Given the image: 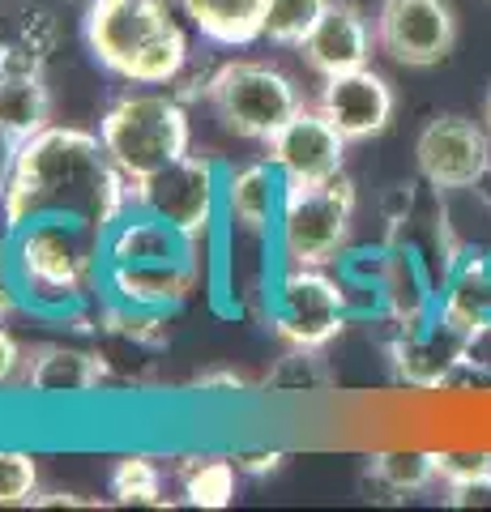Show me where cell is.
<instances>
[{
  "label": "cell",
  "instance_id": "cell-1",
  "mask_svg": "<svg viewBox=\"0 0 491 512\" xmlns=\"http://www.w3.org/2000/svg\"><path fill=\"white\" fill-rule=\"evenodd\" d=\"M129 205L133 188L107 158L99 133L73 124H47L43 133L22 141L13 180L0 197V222L5 231H13L35 218H69L107 235V227Z\"/></svg>",
  "mask_w": 491,
  "mask_h": 512
},
{
  "label": "cell",
  "instance_id": "cell-2",
  "mask_svg": "<svg viewBox=\"0 0 491 512\" xmlns=\"http://www.w3.org/2000/svg\"><path fill=\"white\" fill-rule=\"evenodd\" d=\"M5 269L22 308L39 320H82L103 299V231L69 218H35L5 231Z\"/></svg>",
  "mask_w": 491,
  "mask_h": 512
},
{
  "label": "cell",
  "instance_id": "cell-3",
  "mask_svg": "<svg viewBox=\"0 0 491 512\" xmlns=\"http://www.w3.org/2000/svg\"><path fill=\"white\" fill-rule=\"evenodd\" d=\"M82 35L90 56L129 86L180 82L193 56L167 0H90Z\"/></svg>",
  "mask_w": 491,
  "mask_h": 512
},
{
  "label": "cell",
  "instance_id": "cell-4",
  "mask_svg": "<svg viewBox=\"0 0 491 512\" xmlns=\"http://www.w3.org/2000/svg\"><path fill=\"white\" fill-rule=\"evenodd\" d=\"M99 141L107 158L124 171V180H150L154 171L193 154V124L176 90L133 86L107 103L99 120Z\"/></svg>",
  "mask_w": 491,
  "mask_h": 512
},
{
  "label": "cell",
  "instance_id": "cell-5",
  "mask_svg": "<svg viewBox=\"0 0 491 512\" xmlns=\"http://www.w3.org/2000/svg\"><path fill=\"white\" fill-rule=\"evenodd\" d=\"M205 103L214 107V116L223 120L227 133L244 141H265L287 124L304 99L287 73L269 60H227L205 77Z\"/></svg>",
  "mask_w": 491,
  "mask_h": 512
},
{
  "label": "cell",
  "instance_id": "cell-6",
  "mask_svg": "<svg viewBox=\"0 0 491 512\" xmlns=\"http://www.w3.org/2000/svg\"><path fill=\"white\" fill-rule=\"evenodd\" d=\"M355 184L338 175L316 188H287L274 227V252L282 265H338L355 227Z\"/></svg>",
  "mask_w": 491,
  "mask_h": 512
},
{
  "label": "cell",
  "instance_id": "cell-7",
  "mask_svg": "<svg viewBox=\"0 0 491 512\" xmlns=\"http://www.w3.org/2000/svg\"><path fill=\"white\" fill-rule=\"evenodd\" d=\"M269 325L287 346L325 350L351 320L346 282L321 265H282L265 291Z\"/></svg>",
  "mask_w": 491,
  "mask_h": 512
},
{
  "label": "cell",
  "instance_id": "cell-8",
  "mask_svg": "<svg viewBox=\"0 0 491 512\" xmlns=\"http://www.w3.org/2000/svg\"><path fill=\"white\" fill-rule=\"evenodd\" d=\"M223 180L227 175L218 171L214 158L184 154L171 167L154 171L150 180H137L129 188H133V205L167 218L188 239L205 244L223 222Z\"/></svg>",
  "mask_w": 491,
  "mask_h": 512
},
{
  "label": "cell",
  "instance_id": "cell-9",
  "mask_svg": "<svg viewBox=\"0 0 491 512\" xmlns=\"http://www.w3.org/2000/svg\"><path fill=\"white\" fill-rule=\"evenodd\" d=\"M376 47L402 69H436L457 47V9L449 0H380Z\"/></svg>",
  "mask_w": 491,
  "mask_h": 512
},
{
  "label": "cell",
  "instance_id": "cell-10",
  "mask_svg": "<svg viewBox=\"0 0 491 512\" xmlns=\"http://www.w3.org/2000/svg\"><path fill=\"white\" fill-rule=\"evenodd\" d=\"M346 141L321 107H299L295 116L265 141V158L278 167L287 188H316L338 180L346 167Z\"/></svg>",
  "mask_w": 491,
  "mask_h": 512
},
{
  "label": "cell",
  "instance_id": "cell-11",
  "mask_svg": "<svg viewBox=\"0 0 491 512\" xmlns=\"http://www.w3.org/2000/svg\"><path fill=\"white\" fill-rule=\"evenodd\" d=\"M415 167L436 192L474 188L491 167V133L466 116H436L415 141Z\"/></svg>",
  "mask_w": 491,
  "mask_h": 512
},
{
  "label": "cell",
  "instance_id": "cell-12",
  "mask_svg": "<svg viewBox=\"0 0 491 512\" xmlns=\"http://www.w3.org/2000/svg\"><path fill=\"white\" fill-rule=\"evenodd\" d=\"M316 107H321L329 124L355 146V141H372L385 133L393 111H398V99H393V86L385 77H380L372 64H363V69L325 77Z\"/></svg>",
  "mask_w": 491,
  "mask_h": 512
},
{
  "label": "cell",
  "instance_id": "cell-13",
  "mask_svg": "<svg viewBox=\"0 0 491 512\" xmlns=\"http://www.w3.org/2000/svg\"><path fill=\"white\" fill-rule=\"evenodd\" d=\"M393 367L415 389H440L466 367V338L449 329L436 312L419 325H398V338L389 346Z\"/></svg>",
  "mask_w": 491,
  "mask_h": 512
},
{
  "label": "cell",
  "instance_id": "cell-14",
  "mask_svg": "<svg viewBox=\"0 0 491 512\" xmlns=\"http://www.w3.org/2000/svg\"><path fill=\"white\" fill-rule=\"evenodd\" d=\"M103 261L107 265H176L201 261V244L188 239L180 227L158 218L141 205H129L103 235Z\"/></svg>",
  "mask_w": 491,
  "mask_h": 512
},
{
  "label": "cell",
  "instance_id": "cell-15",
  "mask_svg": "<svg viewBox=\"0 0 491 512\" xmlns=\"http://www.w3.org/2000/svg\"><path fill=\"white\" fill-rule=\"evenodd\" d=\"M201 261L176 265H107L103 269V299L129 303L141 312H176L197 295Z\"/></svg>",
  "mask_w": 491,
  "mask_h": 512
},
{
  "label": "cell",
  "instance_id": "cell-16",
  "mask_svg": "<svg viewBox=\"0 0 491 512\" xmlns=\"http://www.w3.org/2000/svg\"><path fill=\"white\" fill-rule=\"evenodd\" d=\"M282 197H287V184H282V175L269 158L244 163L227 171V180H223V222L231 231L261 239V244H274Z\"/></svg>",
  "mask_w": 491,
  "mask_h": 512
},
{
  "label": "cell",
  "instance_id": "cell-17",
  "mask_svg": "<svg viewBox=\"0 0 491 512\" xmlns=\"http://www.w3.org/2000/svg\"><path fill=\"white\" fill-rule=\"evenodd\" d=\"M112 376V363L99 350L69 346V342H43L26 350L22 389L35 397H86Z\"/></svg>",
  "mask_w": 491,
  "mask_h": 512
},
{
  "label": "cell",
  "instance_id": "cell-18",
  "mask_svg": "<svg viewBox=\"0 0 491 512\" xmlns=\"http://www.w3.org/2000/svg\"><path fill=\"white\" fill-rule=\"evenodd\" d=\"M372 43H376V26L368 22V9H355V5H329L325 18L312 26V35L304 39V60L312 73L321 77H338V73H351L363 69L372 60Z\"/></svg>",
  "mask_w": 491,
  "mask_h": 512
},
{
  "label": "cell",
  "instance_id": "cell-19",
  "mask_svg": "<svg viewBox=\"0 0 491 512\" xmlns=\"http://www.w3.org/2000/svg\"><path fill=\"white\" fill-rule=\"evenodd\" d=\"M184 18L214 47H252L265 39L269 0H180Z\"/></svg>",
  "mask_w": 491,
  "mask_h": 512
},
{
  "label": "cell",
  "instance_id": "cell-20",
  "mask_svg": "<svg viewBox=\"0 0 491 512\" xmlns=\"http://www.w3.org/2000/svg\"><path fill=\"white\" fill-rule=\"evenodd\" d=\"M52 86L43 69H0V128L9 137H35L52 124Z\"/></svg>",
  "mask_w": 491,
  "mask_h": 512
},
{
  "label": "cell",
  "instance_id": "cell-21",
  "mask_svg": "<svg viewBox=\"0 0 491 512\" xmlns=\"http://www.w3.org/2000/svg\"><path fill=\"white\" fill-rule=\"evenodd\" d=\"M235 461L227 457H193L180 470L184 500L193 508H227L235 500Z\"/></svg>",
  "mask_w": 491,
  "mask_h": 512
},
{
  "label": "cell",
  "instance_id": "cell-22",
  "mask_svg": "<svg viewBox=\"0 0 491 512\" xmlns=\"http://www.w3.org/2000/svg\"><path fill=\"white\" fill-rule=\"evenodd\" d=\"M368 474H372V483H380L393 495H419L440 483L432 453H376L368 461Z\"/></svg>",
  "mask_w": 491,
  "mask_h": 512
},
{
  "label": "cell",
  "instance_id": "cell-23",
  "mask_svg": "<svg viewBox=\"0 0 491 512\" xmlns=\"http://www.w3.org/2000/svg\"><path fill=\"white\" fill-rule=\"evenodd\" d=\"M107 491H112L116 504H141V508H163V470L154 466L150 457H120L107 478Z\"/></svg>",
  "mask_w": 491,
  "mask_h": 512
},
{
  "label": "cell",
  "instance_id": "cell-24",
  "mask_svg": "<svg viewBox=\"0 0 491 512\" xmlns=\"http://www.w3.org/2000/svg\"><path fill=\"white\" fill-rule=\"evenodd\" d=\"M99 320H103V329L116 333V338L146 346V350H163L171 338L167 312H141V308H129V303H116V299H99Z\"/></svg>",
  "mask_w": 491,
  "mask_h": 512
},
{
  "label": "cell",
  "instance_id": "cell-25",
  "mask_svg": "<svg viewBox=\"0 0 491 512\" xmlns=\"http://www.w3.org/2000/svg\"><path fill=\"white\" fill-rule=\"evenodd\" d=\"M334 0H269L265 18V43L274 47H304L312 26L325 18V9Z\"/></svg>",
  "mask_w": 491,
  "mask_h": 512
},
{
  "label": "cell",
  "instance_id": "cell-26",
  "mask_svg": "<svg viewBox=\"0 0 491 512\" xmlns=\"http://www.w3.org/2000/svg\"><path fill=\"white\" fill-rule=\"evenodd\" d=\"M325 367H321V350H299L287 346L282 363L269 372L265 389H278V393H312V389H325Z\"/></svg>",
  "mask_w": 491,
  "mask_h": 512
},
{
  "label": "cell",
  "instance_id": "cell-27",
  "mask_svg": "<svg viewBox=\"0 0 491 512\" xmlns=\"http://www.w3.org/2000/svg\"><path fill=\"white\" fill-rule=\"evenodd\" d=\"M39 495V466L22 448H0V508L35 504Z\"/></svg>",
  "mask_w": 491,
  "mask_h": 512
},
{
  "label": "cell",
  "instance_id": "cell-28",
  "mask_svg": "<svg viewBox=\"0 0 491 512\" xmlns=\"http://www.w3.org/2000/svg\"><path fill=\"white\" fill-rule=\"evenodd\" d=\"M432 457H436V478L445 487L491 474V453H432Z\"/></svg>",
  "mask_w": 491,
  "mask_h": 512
},
{
  "label": "cell",
  "instance_id": "cell-29",
  "mask_svg": "<svg viewBox=\"0 0 491 512\" xmlns=\"http://www.w3.org/2000/svg\"><path fill=\"white\" fill-rule=\"evenodd\" d=\"M22 372H26V346L13 338V329L0 320V389L22 384Z\"/></svg>",
  "mask_w": 491,
  "mask_h": 512
},
{
  "label": "cell",
  "instance_id": "cell-30",
  "mask_svg": "<svg viewBox=\"0 0 491 512\" xmlns=\"http://www.w3.org/2000/svg\"><path fill=\"white\" fill-rule=\"evenodd\" d=\"M445 504L449 508H491V474L470 478V483L445 487Z\"/></svg>",
  "mask_w": 491,
  "mask_h": 512
},
{
  "label": "cell",
  "instance_id": "cell-31",
  "mask_svg": "<svg viewBox=\"0 0 491 512\" xmlns=\"http://www.w3.org/2000/svg\"><path fill=\"white\" fill-rule=\"evenodd\" d=\"M231 461H235V470H240V474H257L261 478V474H274L287 457H282V453H240Z\"/></svg>",
  "mask_w": 491,
  "mask_h": 512
},
{
  "label": "cell",
  "instance_id": "cell-32",
  "mask_svg": "<svg viewBox=\"0 0 491 512\" xmlns=\"http://www.w3.org/2000/svg\"><path fill=\"white\" fill-rule=\"evenodd\" d=\"M18 150H22V141L0 128V197H5V188L13 180V167H18Z\"/></svg>",
  "mask_w": 491,
  "mask_h": 512
},
{
  "label": "cell",
  "instance_id": "cell-33",
  "mask_svg": "<svg viewBox=\"0 0 491 512\" xmlns=\"http://www.w3.org/2000/svg\"><path fill=\"white\" fill-rule=\"evenodd\" d=\"M13 312H26V308H22V295H18V286H13L9 269H5V256H0V320H9Z\"/></svg>",
  "mask_w": 491,
  "mask_h": 512
},
{
  "label": "cell",
  "instance_id": "cell-34",
  "mask_svg": "<svg viewBox=\"0 0 491 512\" xmlns=\"http://www.w3.org/2000/svg\"><path fill=\"white\" fill-rule=\"evenodd\" d=\"M86 508V500H77L73 491H47V495H35V508Z\"/></svg>",
  "mask_w": 491,
  "mask_h": 512
},
{
  "label": "cell",
  "instance_id": "cell-35",
  "mask_svg": "<svg viewBox=\"0 0 491 512\" xmlns=\"http://www.w3.org/2000/svg\"><path fill=\"white\" fill-rule=\"evenodd\" d=\"M474 197H479V205H483V210L491 214V167H487V175H483V180L474 184Z\"/></svg>",
  "mask_w": 491,
  "mask_h": 512
},
{
  "label": "cell",
  "instance_id": "cell-36",
  "mask_svg": "<svg viewBox=\"0 0 491 512\" xmlns=\"http://www.w3.org/2000/svg\"><path fill=\"white\" fill-rule=\"evenodd\" d=\"M483 128L491 133V90H487V103H483Z\"/></svg>",
  "mask_w": 491,
  "mask_h": 512
},
{
  "label": "cell",
  "instance_id": "cell-37",
  "mask_svg": "<svg viewBox=\"0 0 491 512\" xmlns=\"http://www.w3.org/2000/svg\"><path fill=\"white\" fill-rule=\"evenodd\" d=\"M338 5H355V9H363V0H338Z\"/></svg>",
  "mask_w": 491,
  "mask_h": 512
},
{
  "label": "cell",
  "instance_id": "cell-38",
  "mask_svg": "<svg viewBox=\"0 0 491 512\" xmlns=\"http://www.w3.org/2000/svg\"><path fill=\"white\" fill-rule=\"evenodd\" d=\"M82 5H90V0H82Z\"/></svg>",
  "mask_w": 491,
  "mask_h": 512
}]
</instances>
